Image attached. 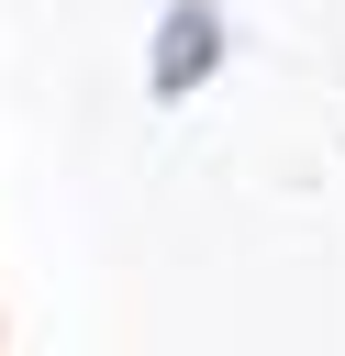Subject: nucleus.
Wrapping results in <instances>:
<instances>
[{
    "label": "nucleus",
    "instance_id": "f257e3e1",
    "mask_svg": "<svg viewBox=\"0 0 345 356\" xmlns=\"http://www.w3.org/2000/svg\"><path fill=\"white\" fill-rule=\"evenodd\" d=\"M211 56H223V22H211L200 0H178V11H167V33H156V56H145V78H156V100H178V89H200V78H211Z\"/></svg>",
    "mask_w": 345,
    "mask_h": 356
}]
</instances>
